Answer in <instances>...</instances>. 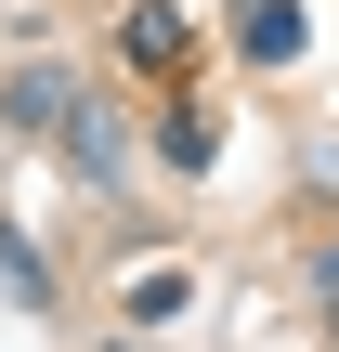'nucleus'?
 <instances>
[{"label": "nucleus", "mask_w": 339, "mask_h": 352, "mask_svg": "<svg viewBox=\"0 0 339 352\" xmlns=\"http://www.w3.org/2000/svg\"><path fill=\"white\" fill-rule=\"evenodd\" d=\"M118 65L183 91V65H196V13H183V0H131V13H118Z\"/></svg>", "instance_id": "obj_1"}, {"label": "nucleus", "mask_w": 339, "mask_h": 352, "mask_svg": "<svg viewBox=\"0 0 339 352\" xmlns=\"http://www.w3.org/2000/svg\"><path fill=\"white\" fill-rule=\"evenodd\" d=\"M235 52L248 65H300V0H235Z\"/></svg>", "instance_id": "obj_2"}, {"label": "nucleus", "mask_w": 339, "mask_h": 352, "mask_svg": "<svg viewBox=\"0 0 339 352\" xmlns=\"http://www.w3.org/2000/svg\"><path fill=\"white\" fill-rule=\"evenodd\" d=\"M0 104H13V131H52V118H78V78H65V65H13Z\"/></svg>", "instance_id": "obj_3"}, {"label": "nucleus", "mask_w": 339, "mask_h": 352, "mask_svg": "<svg viewBox=\"0 0 339 352\" xmlns=\"http://www.w3.org/2000/svg\"><path fill=\"white\" fill-rule=\"evenodd\" d=\"M157 157H170V170H209V118H196L183 91H170V118H157Z\"/></svg>", "instance_id": "obj_4"}, {"label": "nucleus", "mask_w": 339, "mask_h": 352, "mask_svg": "<svg viewBox=\"0 0 339 352\" xmlns=\"http://www.w3.org/2000/svg\"><path fill=\"white\" fill-rule=\"evenodd\" d=\"M183 300H196V274H131V327H183Z\"/></svg>", "instance_id": "obj_5"}, {"label": "nucleus", "mask_w": 339, "mask_h": 352, "mask_svg": "<svg viewBox=\"0 0 339 352\" xmlns=\"http://www.w3.org/2000/svg\"><path fill=\"white\" fill-rule=\"evenodd\" d=\"M314 287H327V327H339V235L314 248Z\"/></svg>", "instance_id": "obj_6"}]
</instances>
